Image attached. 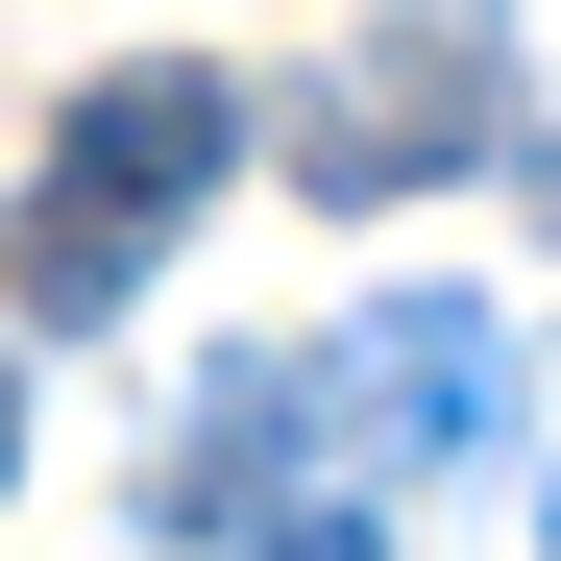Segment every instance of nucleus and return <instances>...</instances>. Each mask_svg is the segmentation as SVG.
<instances>
[{"label":"nucleus","mask_w":561,"mask_h":561,"mask_svg":"<svg viewBox=\"0 0 561 561\" xmlns=\"http://www.w3.org/2000/svg\"><path fill=\"white\" fill-rule=\"evenodd\" d=\"M537 220H561V147H537Z\"/></svg>","instance_id":"0eeeda50"},{"label":"nucleus","mask_w":561,"mask_h":561,"mask_svg":"<svg viewBox=\"0 0 561 561\" xmlns=\"http://www.w3.org/2000/svg\"><path fill=\"white\" fill-rule=\"evenodd\" d=\"M294 439H342V463H489V439H513V318H489V294L342 318V342L294 366Z\"/></svg>","instance_id":"7ed1b4c3"},{"label":"nucleus","mask_w":561,"mask_h":561,"mask_svg":"<svg viewBox=\"0 0 561 561\" xmlns=\"http://www.w3.org/2000/svg\"><path fill=\"white\" fill-rule=\"evenodd\" d=\"M244 561H391V537H366V513H268Z\"/></svg>","instance_id":"39448f33"},{"label":"nucleus","mask_w":561,"mask_h":561,"mask_svg":"<svg viewBox=\"0 0 561 561\" xmlns=\"http://www.w3.org/2000/svg\"><path fill=\"white\" fill-rule=\"evenodd\" d=\"M513 147V0H366V49L294 99V196H415V171H489Z\"/></svg>","instance_id":"f03ea898"},{"label":"nucleus","mask_w":561,"mask_h":561,"mask_svg":"<svg viewBox=\"0 0 561 561\" xmlns=\"http://www.w3.org/2000/svg\"><path fill=\"white\" fill-rule=\"evenodd\" d=\"M268 463H294V366H220V391H196V415H171V463H147V489H171V513H196V537H220V513L268 489Z\"/></svg>","instance_id":"20e7f679"},{"label":"nucleus","mask_w":561,"mask_h":561,"mask_svg":"<svg viewBox=\"0 0 561 561\" xmlns=\"http://www.w3.org/2000/svg\"><path fill=\"white\" fill-rule=\"evenodd\" d=\"M0 489H25V366H0Z\"/></svg>","instance_id":"423d86ee"},{"label":"nucleus","mask_w":561,"mask_h":561,"mask_svg":"<svg viewBox=\"0 0 561 561\" xmlns=\"http://www.w3.org/2000/svg\"><path fill=\"white\" fill-rule=\"evenodd\" d=\"M537 561H561V513H537Z\"/></svg>","instance_id":"6e6552de"},{"label":"nucleus","mask_w":561,"mask_h":561,"mask_svg":"<svg viewBox=\"0 0 561 561\" xmlns=\"http://www.w3.org/2000/svg\"><path fill=\"white\" fill-rule=\"evenodd\" d=\"M244 123H268V99H244L220 49H123L99 99L49 123V171H25V318H123L147 244L244 171Z\"/></svg>","instance_id":"f257e3e1"}]
</instances>
